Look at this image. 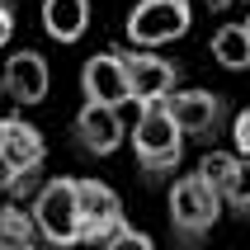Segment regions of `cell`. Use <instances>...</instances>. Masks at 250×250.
Instances as JSON below:
<instances>
[{
  "instance_id": "5",
  "label": "cell",
  "mask_w": 250,
  "mask_h": 250,
  "mask_svg": "<svg viewBox=\"0 0 250 250\" xmlns=\"http://www.w3.org/2000/svg\"><path fill=\"white\" fill-rule=\"evenodd\" d=\"M166 109L184 137H198V142H212L227 127V99L217 90H203V85H175L166 95Z\"/></svg>"
},
{
  "instance_id": "17",
  "label": "cell",
  "mask_w": 250,
  "mask_h": 250,
  "mask_svg": "<svg viewBox=\"0 0 250 250\" xmlns=\"http://www.w3.org/2000/svg\"><path fill=\"white\" fill-rule=\"evenodd\" d=\"M231 137H236V151L250 156V109L236 113V123H231Z\"/></svg>"
},
{
  "instance_id": "6",
  "label": "cell",
  "mask_w": 250,
  "mask_h": 250,
  "mask_svg": "<svg viewBox=\"0 0 250 250\" xmlns=\"http://www.w3.org/2000/svg\"><path fill=\"white\" fill-rule=\"evenodd\" d=\"M127 71V104H146V99H166L175 85H180V62L161 57L156 47H132V52H118Z\"/></svg>"
},
{
  "instance_id": "10",
  "label": "cell",
  "mask_w": 250,
  "mask_h": 250,
  "mask_svg": "<svg viewBox=\"0 0 250 250\" xmlns=\"http://www.w3.org/2000/svg\"><path fill=\"white\" fill-rule=\"evenodd\" d=\"M76 146L85 156H113L123 146V118H118V104H99V99H85L81 113H76Z\"/></svg>"
},
{
  "instance_id": "2",
  "label": "cell",
  "mask_w": 250,
  "mask_h": 250,
  "mask_svg": "<svg viewBox=\"0 0 250 250\" xmlns=\"http://www.w3.org/2000/svg\"><path fill=\"white\" fill-rule=\"evenodd\" d=\"M217 217H222V198H217V189L208 184L203 170L180 175L170 184V231L180 246H198L217 227Z\"/></svg>"
},
{
  "instance_id": "7",
  "label": "cell",
  "mask_w": 250,
  "mask_h": 250,
  "mask_svg": "<svg viewBox=\"0 0 250 250\" xmlns=\"http://www.w3.org/2000/svg\"><path fill=\"white\" fill-rule=\"evenodd\" d=\"M198 170L217 189L222 208H236L241 217H250V156L246 151H208L198 161Z\"/></svg>"
},
{
  "instance_id": "14",
  "label": "cell",
  "mask_w": 250,
  "mask_h": 250,
  "mask_svg": "<svg viewBox=\"0 0 250 250\" xmlns=\"http://www.w3.org/2000/svg\"><path fill=\"white\" fill-rule=\"evenodd\" d=\"M212 62L217 66H227V71H246L250 66V33H246V24H222L217 33H212Z\"/></svg>"
},
{
  "instance_id": "3",
  "label": "cell",
  "mask_w": 250,
  "mask_h": 250,
  "mask_svg": "<svg viewBox=\"0 0 250 250\" xmlns=\"http://www.w3.org/2000/svg\"><path fill=\"white\" fill-rule=\"evenodd\" d=\"M28 217H33V227H38V241H47V246H76V241H81L76 180H47L38 194H33Z\"/></svg>"
},
{
  "instance_id": "15",
  "label": "cell",
  "mask_w": 250,
  "mask_h": 250,
  "mask_svg": "<svg viewBox=\"0 0 250 250\" xmlns=\"http://www.w3.org/2000/svg\"><path fill=\"white\" fill-rule=\"evenodd\" d=\"M104 246H113V250H118V246H137V250H146V246H151V236L137 231V227H127V222H118L109 236H104Z\"/></svg>"
},
{
  "instance_id": "11",
  "label": "cell",
  "mask_w": 250,
  "mask_h": 250,
  "mask_svg": "<svg viewBox=\"0 0 250 250\" xmlns=\"http://www.w3.org/2000/svg\"><path fill=\"white\" fill-rule=\"evenodd\" d=\"M0 156L10 161L14 170H24V175H33V170L42 166V156H47V142H42V132L28 118H0Z\"/></svg>"
},
{
  "instance_id": "13",
  "label": "cell",
  "mask_w": 250,
  "mask_h": 250,
  "mask_svg": "<svg viewBox=\"0 0 250 250\" xmlns=\"http://www.w3.org/2000/svg\"><path fill=\"white\" fill-rule=\"evenodd\" d=\"M42 28L57 42H76L90 28V0H42Z\"/></svg>"
},
{
  "instance_id": "16",
  "label": "cell",
  "mask_w": 250,
  "mask_h": 250,
  "mask_svg": "<svg viewBox=\"0 0 250 250\" xmlns=\"http://www.w3.org/2000/svg\"><path fill=\"white\" fill-rule=\"evenodd\" d=\"M24 184H28V175H24V170H14L10 161L0 156V194H19Z\"/></svg>"
},
{
  "instance_id": "12",
  "label": "cell",
  "mask_w": 250,
  "mask_h": 250,
  "mask_svg": "<svg viewBox=\"0 0 250 250\" xmlns=\"http://www.w3.org/2000/svg\"><path fill=\"white\" fill-rule=\"evenodd\" d=\"M85 99H99V104H127V71L118 52H95L81 71Z\"/></svg>"
},
{
  "instance_id": "1",
  "label": "cell",
  "mask_w": 250,
  "mask_h": 250,
  "mask_svg": "<svg viewBox=\"0 0 250 250\" xmlns=\"http://www.w3.org/2000/svg\"><path fill=\"white\" fill-rule=\"evenodd\" d=\"M132 151H137V166L146 170V175H170V170H180V161H184V132H180V123L170 118L166 99H146V104H137Z\"/></svg>"
},
{
  "instance_id": "8",
  "label": "cell",
  "mask_w": 250,
  "mask_h": 250,
  "mask_svg": "<svg viewBox=\"0 0 250 250\" xmlns=\"http://www.w3.org/2000/svg\"><path fill=\"white\" fill-rule=\"evenodd\" d=\"M76 208H81V241L95 246H104V236L123 222V198L104 180H76Z\"/></svg>"
},
{
  "instance_id": "21",
  "label": "cell",
  "mask_w": 250,
  "mask_h": 250,
  "mask_svg": "<svg viewBox=\"0 0 250 250\" xmlns=\"http://www.w3.org/2000/svg\"><path fill=\"white\" fill-rule=\"evenodd\" d=\"M212 5H227V0H212Z\"/></svg>"
},
{
  "instance_id": "18",
  "label": "cell",
  "mask_w": 250,
  "mask_h": 250,
  "mask_svg": "<svg viewBox=\"0 0 250 250\" xmlns=\"http://www.w3.org/2000/svg\"><path fill=\"white\" fill-rule=\"evenodd\" d=\"M10 33H14V5H10V0H0V47L10 42Z\"/></svg>"
},
{
  "instance_id": "4",
  "label": "cell",
  "mask_w": 250,
  "mask_h": 250,
  "mask_svg": "<svg viewBox=\"0 0 250 250\" xmlns=\"http://www.w3.org/2000/svg\"><path fill=\"white\" fill-rule=\"evenodd\" d=\"M194 24V5L189 0H137L127 14V38L137 47H166L184 38Z\"/></svg>"
},
{
  "instance_id": "19",
  "label": "cell",
  "mask_w": 250,
  "mask_h": 250,
  "mask_svg": "<svg viewBox=\"0 0 250 250\" xmlns=\"http://www.w3.org/2000/svg\"><path fill=\"white\" fill-rule=\"evenodd\" d=\"M0 246H5V212H0Z\"/></svg>"
},
{
  "instance_id": "9",
  "label": "cell",
  "mask_w": 250,
  "mask_h": 250,
  "mask_svg": "<svg viewBox=\"0 0 250 250\" xmlns=\"http://www.w3.org/2000/svg\"><path fill=\"white\" fill-rule=\"evenodd\" d=\"M47 90H52V71H47L42 52L24 47V52H14L5 62V71H0V95L5 99H14V104H42Z\"/></svg>"
},
{
  "instance_id": "20",
  "label": "cell",
  "mask_w": 250,
  "mask_h": 250,
  "mask_svg": "<svg viewBox=\"0 0 250 250\" xmlns=\"http://www.w3.org/2000/svg\"><path fill=\"white\" fill-rule=\"evenodd\" d=\"M246 33H250V14H246Z\"/></svg>"
}]
</instances>
